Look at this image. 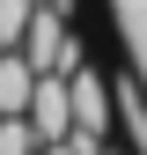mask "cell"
Wrapping results in <instances>:
<instances>
[{"mask_svg":"<svg viewBox=\"0 0 147 155\" xmlns=\"http://www.w3.org/2000/svg\"><path fill=\"white\" fill-rule=\"evenodd\" d=\"M30 126L44 140H66L74 133V67H44V81L30 96Z\"/></svg>","mask_w":147,"mask_h":155,"instance_id":"6da1fadb","label":"cell"},{"mask_svg":"<svg viewBox=\"0 0 147 155\" xmlns=\"http://www.w3.org/2000/svg\"><path fill=\"white\" fill-rule=\"evenodd\" d=\"M74 133H88V140H103L110 133V89H103V74L96 67H74Z\"/></svg>","mask_w":147,"mask_h":155,"instance_id":"7a4b0ae2","label":"cell"},{"mask_svg":"<svg viewBox=\"0 0 147 155\" xmlns=\"http://www.w3.org/2000/svg\"><path fill=\"white\" fill-rule=\"evenodd\" d=\"M37 81H44V67H37L22 45H8V52H0V111H8V118H15V111H30Z\"/></svg>","mask_w":147,"mask_h":155,"instance_id":"3957f363","label":"cell"},{"mask_svg":"<svg viewBox=\"0 0 147 155\" xmlns=\"http://www.w3.org/2000/svg\"><path fill=\"white\" fill-rule=\"evenodd\" d=\"M0 155H44V133L30 126V111H15V118H0Z\"/></svg>","mask_w":147,"mask_h":155,"instance_id":"277c9868","label":"cell"},{"mask_svg":"<svg viewBox=\"0 0 147 155\" xmlns=\"http://www.w3.org/2000/svg\"><path fill=\"white\" fill-rule=\"evenodd\" d=\"M30 22H37V0H0V52H8V45H22Z\"/></svg>","mask_w":147,"mask_h":155,"instance_id":"5b68a950","label":"cell"},{"mask_svg":"<svg viewBox=\"0 0 147 155\" xmlns=\"http://www.w3.org/2000/svg\"><path fill=\"white\" fill-rule=\"evenodd\" d=\"M118 111H125V126H133V148L147 155V104H140V96H133V81L118 89Z\"/></svg>","mask_w":147,"mask_h":155,"instance_id":"8992f818","label":"cell"},{"mask_svg":"<svg viewBox=\"0 0 147 155\" xmlns=\"http://www.w3.org/2000/svg\"><path fill=\"white\" fill-rule=\"evenodd\" d=\"M44 155H103V140H88V133H66V140H44Z\"/></svg>","mask_w":147,"mask_h":155,"instance_id":"52a82bcc","label":"cell"},{"mask_svg":"<svg viewBox=\"0 0 147 155\" xmlns=\"http://www.w3.org/2000/svg\"><path fill=\"white\" fill-rule=\"evenodd\" d=\"M103 155H110V148H103Z\"/></svg>","mask_w":147,"mask_h":155,"instance_id":"ba28073f","label":"cell"}]
</instances>
